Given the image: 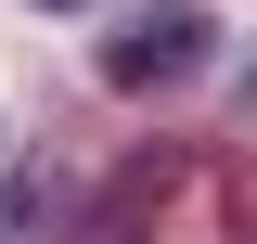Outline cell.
I'll use <instances>...</instances> for the list:
<instances>
[{
	"instance_id": "3",
	"label": "cell",
	"mask_w": 257,
	"mask_h": 244,
	"mask_svg": "<svg viewBox=\"0 0 257 244\" xmlns=\"http://www.w3.org/2000/svg\"><path fill=\"white\" fill-rule=\"evenodd\" d=\"M39 13H77V0H39Z\"/></svg>"
},
{
	"instance_id": "2",
	"label": "cell",
	"mask_w": 257,
	"mask_h": 244,
	"mask_svg": "<svg viewBox=\"0 0 257 244\" xmlns=\"http://www.w3.org/2000/svg\"><path fill=\"white\" fill-rule=\"evenodd\" d=\"M52 231H64V193L39 167H0V244H52Z\"/></svg>"
},
{
	"instance_id": "1",
	"label": "cell",
	"mask_w": 257,
	"mask_h": 244,
	"mask_svg": "<svg viewBox=\"0 0 257 244\" xmlns=\"http://www.w3.org/2000/svg\"><path fill=\"white\" fill-rule=\"evenodd\" d=\"M206 52H219V13H206V0H142V13L103 26V77H116V90H180Z\"/></svg>"
}]
</instances>
